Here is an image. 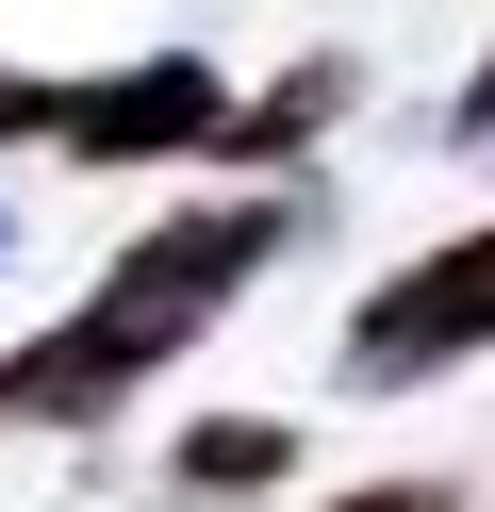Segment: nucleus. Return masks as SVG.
Returning a JSON list of instances; mask_svg holds the SVG:
<instances>
[{
  "mask_svg": "<svg viewBox=\"0 0 495 512\" xmlns=\"http://www.w3.org/2000/svg\"><path fill=\"white\" fill-rule=\"evenodd\" d=\"M297 215H314V199H281V182L149 215V232H132V248H116V265H99L33 347H0V430H116V397H132V380H165V364H182V347L215 331L264 265H281Z\"/></svg>",
  "mask_w": 495,
  "mask_h": 512,
  "instance_id": "1",
  "label": "nucleus"
},
{
  "mask_svg": "<svg viewBox=\"0 0 495 512\" xmlns=\"http://www.w3.org/2000/svg\"><path fill=\"white\" fill-rule=\"evenodd\" d=\"M33 149H66V166H215L231 149V83L198 50H132V67L50 83L33 100Z\"/></svg>",
  "mask_w": 495,
  "mask_h": 512,
  "instance_id": "2",
  "label": "nucleus"
},
{
  "mask_svg": "<svg viewBox=\"0 0 495 512\" xmlns=\"http://www.w3.org/2000/svg\"><path fill=\"white\" fill-rule=\"evenodd\" d=\"M479 347H495V232H446V248H413V265H396L380 298L330 331V380H363V397H413V380L479 364Z\"/></svg>",
  "mask_w": 495,
  "mask_h": 512,
  "instance_id": "3",
  "label": "nucleus"
},
{
  "mask_svg": "<svg viewBox=\"0 0 495 512\" xmlns=\"http://www.w3.org/2000/svg\"><path fill=\"white\" fill-rule=\"evenodd\" d=\"M330 116H347V67L314 50L297 83H264V100H231V149H215V166H297V149H314Z\"/></svg>",
  "mask_w": 495,
  "mask_h": 512,
  "instance_id": "4",
  "label": "nucleus"
},
{
  "mask_svg": "<svg viewBox=\"0 0 495 512\" xmlns=\"http://www.w3.org/2000/svg\"><path fill=\"white\" fill-rule=\"evenodd\" d=\"M182 496H264V479H297V430L281 413H215V430H182Z\"/></svg>",
  "mask_w": 495,
  "mask_h": 512,
  "instance_id": "5",
  "label": "nucleus"
},
{
  "mask_svg": "<svg viewBox=\"0 0 495 512\" xmlns=\"http://www.w3.org/2000/svg\"><path fill=\"white\" fill-rule=\"evenodd\" d=\"M446 133H462V149H479V166H495V50H479V67H462V100H446Z\"/></svg>",
  "mask_w": 495,
  "mask_h": 512,
  "instance_id": "6",
  "label": "nucleus"
},
{
  "mask_svg": "<svg viewBox=\"0 0 495 512\" xmlns=\"http://www.w3.org/2000/svg\"><path fill=\"white\" fill-rule=\"evenodd\" d=\"M314 512H446V479H363V496H314Z\"/></svg>",
  "mask_w": 495,
  "mask_h": 512,
  "instance_id": "7",
  "label": "nucleus"
},
{
  "mask_svg": "<svg viewBox=\"0 0 495 512\" xmlns=\"http://www.w3.org/2000/svg\"><path fill=\"white\" fill-rule=\"evenodd\" d=\"M33 100H50V83H17V67H0V149H17V133H33Z\"/></svg>",
  "mask_w": 495,
  "mask_h": 512,
  "instance_id": "8",
  "label": "nucleus"
},
{
  "mask_svg": "<svg viewBox=\"0 0 495 512\" xmlns=\"http://www.w3.org/2000/svg\"><path fill=\"white\" fill-rule=\"evenodd\" d=\"M0 265H17V215H0Z\"/></svg>",
  "mask_w": 495,
  "mask_h": 512,
  "instance_id": "9",
  "label": "nucleus"
}]
</instances>
